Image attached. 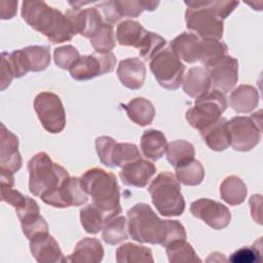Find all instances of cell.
Masks as SVG:
<instances>
[{
  "mask_svg": "<svg viewBox=\"0 0 263 263\" xmlns=\"http://www.w3.org/2000/svg\"><path fill=\"white\" fill-rule=\"evenodd\" d=\"M127 219L130 237L141 243L166 247L174 240L186 239L185 227L179 221L160 219L147 203H136L127 211Z\"/></svg>",
  "mask_w": 263,
  "mask_h": 263,
  "instance_id": "cell-1",
  "label": "cell"
},
{
  "mask_svg": "<svg viewBox=\"0 0 263 263\" xmlns=\"http://www.w3.org/2000/svg\"><path fill=\"white\" fill-rule=\"evenodd\" d=\"M186 26L202 39L220 40L225 20L238 5L237 1H184Z\"/></svg>",
  "mask_w": 263,
  "mask_h": 263,
  "instance_id": "cell-2",
  "label": "cell"
},
{
  "mask_svg": "<svg viewBox=\"0 0 263 263\" xmlns=\"http://www.w3.org/2000/svg\"><path fill=\"white\" fill-rule=\"evenodd\" d=\"M22 17L30 27L46 36L52 44L69 41L76 35L69 18L61 10L43 1H24Z\"/></svg>",
  "mask_w": 263,
  "mask_h": 263,
  "instance_id": "cell-3",
  "label": "cell"
},
{
  "mask_svg": "<svg viewBox=\"0 0 263 263\" xmlns=\"http://www.w3.org/2000/svg\"><path fill=\"white\" fill-rule=\"evenodd\" d=\"M80 184L84 192L90 195L91 203L103 212L107 221L121 213L119 186L113 173L100 167L87 170L81 176Z\"/></svg>",
  "mask_w": 263,
  "mask_h": 263,
  "instance_id": "cell-4",
  "label": "cell"
},
{
  "mask_svg": "<svg viewBox=\"0 0 263 263\" xmlns=\"http://www.w3.org/2000/svg\"><path fill=\"white\" fill-rule=\"evenodd\" d=\"M30 192L47 202L70 178L61 164L51 160L45 152H38L28 162Z\"/></svg>",
  "mask_w": 263,
  "mask_h": 263,
  "instance_id": "cell-5",
  "label": "cell"
},
{
  "mask_svg": "<svg viewBox=\"0 0 263 263\" xmlns=\"http://www.w3.org/2000/svg\"><path fill=\"white\" fill-rule=\"evenodd\" d=\"M148 192L160 215L174 217L184 213L185 200L181 193L180 182L173 173H160L149 185Z\"/></svg>",
  "mask_w": 263,
  "mask_h": 263,
  "instance_id": "cell-6",
  "label": "cell"
},
{
  "mask_svg": "<svg viewBox=\"0 0 263 263\" xmlns=\"http://www.w3.org/2000/svg\"><path fill=\"white\" fill-rule=\"evenodd\" d=\"M261 113L259 110L250 117L235 116L227 120L230 145L234 150L247 152L258 145L262 135Z\"/></svg>",
  "mask_w": 263,
  "mask_h": 263,
  "instance_id": "cell-7",
  "label": "cell"
},
{
  "mask_svg": "<svg viewBox=\"0 0 263 263\" xmlns=\"http://www.w3.org/2000/svg\"><path fill=\"white\" fill-rule=\"evenodd\" d=\"M227 108V101L219 90L213 89L196 99L194 106L187 110L186 119L189 124L201 132L215 123Z\"/></svg>",
  "mask_w": 263,
  "mask_h": 263,
  "instance_id": "cell-8",
  "label": "cell"
},
{
  "mask_svg": "<svg viewBox=\"0 0 263 263\" xmlns=\"http://www.w3.org/2000/svg\"><path fill=\"white\" fill-rule=\"evenodd\" d=\"M150 70L161 87L175 90L181 86L185 65L171 49H162L150 61Z\"/></svg>",
  "mask_w": 263,
  "mask_h": 263,
  "instance_id": "cell-9",
  "label": "cell"
},
{
  "mask_svg": "<svg viewBox=\"0 0 263 263\" xmlns=\"http://www.w3.org/2000/svg\"><path fill=\"white\" fill-rule=\"evenodd\" d=\"M34 109L43 128L50 134L61 133L66 125V113L60 97L42 91L35 97Z\"/></svg>",
  "mask_w": 263,
  "mask_h": 263,
  "instance_id": "cell-10",
  "label": "cell"
},
{
  "mask_svg": "<svg viewBox=\"0 0 263 263\" xmlns=\"http://www.w3.org/2000/svg\"><path fill=\"white\" fill-rule=\"evenodd\" d=\"M0 137V182L1 186L12 187L14 185L13 175L22 167L18 138L3 123H1Z\"/></svg>",
  "mask_w": 263,
  "mask_h": 263,
  "instance_id": "cell-11",
  "label": "cell"
},
{
  "mask_svg": "<svg viewBox=\"0 0 263 263\" xmlns=\"http://www.w3.org/2000/svg\"><path fill=\"white\" fill-rule=\"evenodd\" d=\"M116 61V57L112 52L82 55L69 70L70 75L75 80H89L112 72L115 68Z\"/></svg>",
  "mask_w": 263,
  "mask_h": 263,
  "instance_id": "cell-12",
  "label": "cell"
},
{
  "mask_svg": "<svg viewBox=\"0 0 263 263\" xmlns=\"http://www.w3.org/2000/svg\"><path fill=\"white\" fill-rule=\"evenodd\" d=\"M206 70L213 89L222 93H228L234 88L238 80V62L235 58L226 54L225 57L209 64Z\"/></svg>",
  "mask_w": 263,
  "mask_h": 263,
  "instance_id": "cell-13",
  "label": "cell"
},
{
  "mask_svg": "<svg viewBox=\"0 0 263 263\" xmlns=\"http://www.w3.org/2000/svg\"><path fill=\"white\" fill-rule=\"evenodd\" d=\"M190 213L216 230L227 227L231 220V214L228 208L210 198H200L191 202Z\"/></svg>",
  "mask_w": 263,
  "mask_h": 263,
  "instance_id": "cell-14",
  "label": "cell"
},
{
  "mask_svg": "<svg viewBox=\"0 0 263 263\" xmlns=\"http://www.w3.org/2000/svg\"><path fill=\"white\" fill-rule=\"evenodd\" d=\"M21 222L22 230L25 236L31 240L37 235L48 232V226L42 216H40V210L38 203L28 196L25 206L15 211Z\"/></svg>",
  "mask_w": 263,
  "mask_h": 263,
  "instance_id": "cell-15",
  "label": "cell"
},
{
  "mask_svg": "<svg viewBox=\"0 0 263 263\" xmlns=\"http://www.w3.org/2000/svg\"><path fill=\"white\" fill-rule=\"evenodd\" d=\"M30 250L39 263H64L68 259L62 253L58 241L48 232L35 236L30 240Z\"/></svg>",
  "mask_w": 263,
  "mask_h": 263,
  "instance_id": "cell-16",
  "label": "cell"
},
{
  "mask_svg": "<svg viewBox=\"0 0 263 263\" xmlns=\"http://www.w3.org/2000/svg\"><path fill=\"white\" fill-rule=\"evenodd\" d=\"M155 174L156 166L151 161L141 158L123 166L119 177L126 186L143 188Z\"/></svg>",
  "mask_w": 263,
  "mask_h": 263,
  "instance_id": "cell-17",
  "label": "cell"
},
{
  "mask_svg": "<svg viewBox=\"0 0 263 263\" xmlns=\"http://www.w3.org/2000/svg\"><path fill=\"white\" fill-rule=\"evenodd\" d=\"M117 76L121 84L129 89L142 87L146 77V67L139 58H127L120 61L117 67Z\"/></svg>",
  "mask_w": 263,
  "mask_h": 263,
  "instance_id": "cell-18",
  "label": "cell"
},
{
  "mask_svg": "<svg viewBox=\"0 0 263 263\" xmlns=\"http://www.w3.org/2000/svg\"><path fill=\"white\" fill-rule=\"evenodd\" d=\"M173 53L188 64L199 62L201 55V40L193 33L184 32L171 42Z\"/></svg>",
  "mask_w": 263,
  "mask_h": 263,
  "instance_id": "cell-19",
  "label": "cell"
},
{
  "mask_svg": "<svg viewBox=\"0 0 263 263\" xmlns=\"http://www.w3.org/2000/svg\"><path fill=\"white\" fill-rule=\"evenodd\" d=\"M104 257V249L101 241L95 237H84L79 240L68 257L73 263H99Z\"/></svg>",
  "mask_w": 263,
  "mask_h": 263,
  "instance_id": "cell-20",
  "label": "cell"
},
{
  "mask_svg": "<svg viewBox=\"0 0 263 263\" xmlns=\"http://www.w3.org/2000/svg\"><path fill=\"white\" fill-rule=\"evenodd\" d=\"M183 90L190 98L198 99L210 91L211 81L206 70L202 67H192L182 81Z\"/></svg>",
  "mask_w": 263,
  "mask_h": 263,
  "instance_id": "cell-21",
  "label": "cell"
},
{
  "mask_svg": "<svg viewBox=\"0 0 263 263\" xmlns=\"http://www.w3.org/2000/svg\"><path fill=\"white\" fill-rule=\"evenodd\" d=\"M200 135L209 148L214 151H224L230 146V136L225 117H220L215 123L202 129Z\"/></svg>",
  "mask_w": 263,
  "mask_h": 263,
  "instance_id": "cell-22",
  "label": "cell"
},
{
  "mask_svg": "<svg viewBox=\"0 0 263 263\" xmlns=\"http://www.w3.org/2000/svg\"><path fill=\"white\" fill-rule=\"evenodd\" d=\"M147 34L148 31L139 22L125 20L117 26L116 40L122 46H133L139 49L145 41Z\"/></svg>",
  "mask_w": 263,
  "mask_h": 263,
  "instance_id": "cell-23",
  "label": "cell"
},
{
  "mask_svg": "<svg viewBox=\"0 0 263 263\" xmlns=\"http://www.w3.org/2000/svg\"><path fill=\"white\" fill-rule=\"evenodd\" d=\"M258 104L259 92L253 85L241 84L230 95V106L237 113H250Z\"/></svg>",
  "mask_w": 263,
  "mask_h": 263,
  "instance_id": "cell-24",
  "label": "cell"
},
{
  "mask_svg": "<svg viewBox=\"0 0 263 263\" xmlns=\"http://www.w3.org/2000/svg\"><path fill=\"white\" fill-rule=\"evenodd\" d=\"M141 150L143 155L151 160L160 159L166 151L167 141L164 134L157 129L145 130L141 137Z\"/></svg>",
  "mask_w": 263,
  "mask_h": 263,
  "instance_id": "cell-25",
  "label": "cell"
},
{
  "mask_svg": "<svg viewBox=\"0 0 263 263\" xmlns=\"http://www.w3.org/2000/svg\"><path fill=\"white\" fill-rule=\"evenodd\" d=\"M128 118L140 126H146L152 123L155 116L153 104L145 98H135L127 104L122 105Z\"/></svg>",
  "mask_w": 263,
  "mask_h": 263,
  "instance_id": "cell-26",
  "label": "cell"
},
{
  "mask_svg": "<svg viewBox=\"0 0 263 263\" xmlns=\"http://www.w3.org/2000/svg\"><path fill=\"white\" fill-rule=\"evenodd\" d=\"M247 185L237 176H228L220 185L221 198L230 205H238L246 200Z\"/></svg>",
  "mask_w": 263,
  "mask_h": 263,
  "instance_id": "cell-27",
  "label": "cell"
},
{
  "mask_svg": "<svg viewBox=\"0 0 263 263\" xmlns=\"http://www.w3.org/2000/svg\"><path fill=\"white\" fill-rule=\"evenodd\" d=\"M116 262L118 263H139L154 262L152 252L149 248L127 242L116 250Z\"/></svg>",
  "mask_w": 263,
  "mask_h": 263,
  "instance_id": "cell-28",
  "label": "cell"
},
{
  "mask_svg": "<svg viewBox=\"0 0 263 263\" xmlns=\"http://www.w3.org/2000/svg\"><path fill=\"white\" fill-rule=\"evenodd\" d=\"M166 159L175 167L194 159L195 150L191 143L185 140H176L167 143Z\"/></svg>",
  "mask_w": 263,
  "mask_h": 263,
  "instance_id": "cell-29",
  "label": "cell"
},
{
  "mask_svg": "<svg viewBox=\"0 0 263 263\" xmlns=\"http://www.w3.org/2000/svg\"><path fill=\"white\" fill-rule=\"evenodd\" d=\"M167 259L171 263L200 262L192 246L186 239H177L165 247Z\"/></svg>",
  "mask_w": 263,
  "mask_h": 263,
  "instance_id": "cell-30",
  "label": "cell"
},
{
  "mask_svg": "<svg viewBox=\"0 0 263 263\" xmlns=\"http://www.w3.org/2000/svg\"><path fill=\"white\" fill-rule=\"evenodd\" d=\"M127 221L123 216H116L107 221L103 227L102 237L108 245H117L126 240L128 235L126 232Z\"/></svg>",
  "mask_w": 263,
  "mask_h": 263,
  "instance_id": "cell-31",
  "label": "cell"
},
{
  "mask_svg": "<svg viewBox=\"0 0 263 263\" xmlns=\"http://www.w3.org/2000/svg\"><path fill=\"white\" fill-rule=\"evenodd\" d=\"M178 181L186 186H197L204 178V168L200 161L192 159L180 166L175 167Z\"/></svg>",
  "mask_w": 263,
  "mask_h": 263,
  "instance_id": "cell-32",
  "label": "cell"
},
{
  "mask_svg": "<svg viewBox=\"0 0 263 263\" xmlns=\"http://www.w3.org/2000/svg\"><path fill=\"white\" fill-rule=\"evenodd\" d=\"M80 222L87 233L96 234L103 230L107 220L103 212L90 203L80 210Z\"/></svg>",
  "mask_w": 263,
  "mask_h": 263,
  "instance_id": "cell-33",
  "label": "cell"
},
{
  "mask_svg": "<svg viewBox=\"0 0 263 263\" xmlns=\"http://www.w3.org/2000/svg\"><path fill=\"white\" fill-rule=\"evenodd\" d=\"M89 42L97 53L104 54L111 52V50L115 47L113 27L107 23H104L89 38Z\"/></svg>",
  "mask_w": 263,
  "mask_h": 263,
  "instance_id": "cell-34",
  "label": "cell"
},
{
  "mask_svg": "<svg viewBox=\"0 0 263 263\" xmlns=\"http://www.w3.org/2000/svg\"><path fill=\"white\" fill-rule=\"evenodd\" d=\"M27 55L30 71L40 72L45 70L50 64L49 47L43 45H31L23 48Z\"/></svg>",
  "mask_w": 263,
  "mask_h": 263,
  "instance_id": "cell-35",
  "label": "cell"
},
{
  "mask_svg": "<svg viewBox=\"0 0 263 263\" xmlns=\"http://www.w3.org/2000/svg\"><path fill=\"white\" fill-rule=\"evenodd\" d=\"M227 45L219 40L202 39L201 40V55L199 62L205 67L209 64L225 57L227 54Z\"/></svg>",
  "mask_w": 263,
  "mask_h": 263,
  "instance_id": "cell-36",
  "label": "cell"
},
{
  "mask_svg": "<svg viewBox=\"0 0 263 263\" xmlns=\"http://www.w3.org/2000/svg\"><path fill=\"white\" fill-rule=\"evenodd\" d=\"M121 16L138 17L144 10L153 11L159 4V1H144V0H116Z\"/></svg>",
  "mask_w": 263,
  "mask_h": 263,
  "instance_id": "cell-37",
  "label": "cell"
},
{
  "mask_svg": "<svg viewBox=\"0 0 263 263\" xmlns=\"http://www.w3.org/2000/svg\"><path fill=\"white\" fill-rule=\"evenodd\" d=\"M142 156L138 147L132 143H117L113 154L114 166L123 167L128 163L141 159Z\"/></svg>",
  "mask_w": 263,
  "mask_h": 263,
  "instance_id": "cell-38",
  "label": "cell"
},
{
  "mask_svg": "<svg viewBox=\"0 0 263 263\" xmlns=\"http://www.w3.org/2000/svg\"><path fill=\"white\" fill-rule=\"evenodd\" d=\"M165 44H166V40L163 37H161L156 33L148 32L145 41L139 48L140 55L145 61H149V60L151 61L154 55H156L160 50H162Z\"/></svg>",
  "mask_w": 263,
  "mask_h": 263,
  "instance_id": "cell-39",
  "label": "cell"
},
{
  "mask_svg": "<svg viewBox=\"0 0 263 263\" xmlns=\"http://www.w3.org/2000/svg\"><path fill=\"white\" fill-rule=\"evenodd\" d=\"M117 142L108 136H101L96 139V150L100 161L108 166L115 167L113 163V154Z\"/></svg>",
  "mask_w": 263,
  "mask_h": 263,
  "instance_id": "cell-40",
  "label": "cell"
},
{
  "mask_svg": "<svg viewBox=\"0 0 263 263\" xmlns=\"http://www.w3.org/2000/svg\"><path fill=\"white\" fill-rule=\"evenodd\" d=\"M79 58V51L73 45L60 46L53 51V60L55 65L64 70H70Z\"/></svg>",
  "mask_w": 263,
  "mask_h": 263,
  "instance_id": "cell-41",
  "label": "cell"
},
{
  "mask_svg": "<svg viewBox=\"0 0 263 263\" xmlns=\"http://www.w3.org/2000/svg\"><path fill=\"white\" fill-rule=\"evenodd\" d=\"M261 260V245L257 247L255 242L252 247H243L235 251L230 257L229 261L233 263H254Z\"/></svg>",
  "mask_w": 263,
  "mask_h": 263,
  "instance_id": "cell-42",
  "label": "cell"
},
{
  "mask_svg": "<svg viewBox=\"0 0 263 263\" xmlns=\"http://www.w3.org/2000/svg\"><path fill=\"white\" fill-rule=\"evenodd\" d=\"M97 9L101 13L105 23L109 25L116 24L122 16L119 12L116 0L115 1H104L97 4Z\"/></svg>",
  "mask_w": 263,
  "mask_h": 263,
  "instance_id": "cell-43",
  "label": "cell"
},
{
  "mask_svg": "<svg viewBox=\"0 0 263 263\" xmlns=\"http://www.w3.org/2000/svg\"><path fill=\"white\" fill-rule=\"evenodd\" d=\"M1 199L17 211L26 204L28 196L23 195L20 191L12 189V187L1 186Z\"/></svg>",
  "mask_w": 263,
  "mask_h": 263,
  "instance_id": "cell-44",
  "label": "cell"
},
{
  "mask_svg": "<svg viewBox=\"0 0 263 263\" xmlns=\"http://www.w3.org/2000/svg\"><path fill=\"white\" fill-rule=\"evenodd\" d=\"M13 77L14 76H13L6 60L3 57H1V81H0L1 90H4L10 84Z\"/></svg>",
  "mask_w": 263,
  "mask_h": 263,
  "instance_id": "cell-45",
  "label": "cell"
},
{
  "mask_svg": "<svg viewBox=\"0 0 263 263\" xmlns=\"http://www.w3.org/2000/svg\"><path fill=\"white\" fill-rule=\"evenodd\" d=\"M1 18L9 20L12 18L16 13L17 1H1Z\"/></svg>",
  "mask_w": 263,
  "mask_h": 263,
  "instance_id": "cell-46",
  "label": "cell"
}]
</instances>
